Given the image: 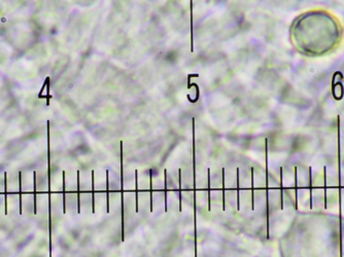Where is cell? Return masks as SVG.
I'll use <instances>...</instances> for the list:
<instances>
[{
    "label": "cell",
    "mask_w": 344,
    "mask_h": 257,
    "mask_svg": "<svg viewBox=\"0 0 344 257\" xmlns=\"http://www.w3.org/2000/svg\"><path fill=\"white\" fill-rule=\"evenodd\" d=\"M78 212H80V194H79V172H78Z\"/></svg>",
    "instance_id": "obj_7"
},
{
    "label": "cell",
    "mask_w": 344,
    "mask_h": 257,
    "mask_svg": "<svg viewBox=\"0 0 344 257\" xmlns=\"http://www.w3.org/2000/svg\"><path fill=\"white\" fill-rule=\"evenodd\" d=\"M137 179H138V177H137V171H136V172H135V180H136V190L138 189ZM136 212H138V194H137V191H136Z\"/></svg>",
    "instance_id": "obj_8"
},
{
    "label": "cell",
    "mask_w": 344,
    "mask_h": 257,
    "mask_svg": "<svg viewBox=\"0 0 344 257\" xmlns=\"http://www.w3.org/2000/svg\"><path fill=\"white\" fill-rule=\"evenodd\" d=\"M239 170H237V209L239 210Z\"/></svg>",
    "instance_id": "obj_6"
},
{
    "label": "cell",
    "mask_w": 344,
    "mask_h": 257,
    "mask_svg": "<svg viewBox=\"0 0 344 257\" xmlns=\"http://www.w3.org/2000/svg\"><path fill=\"white\" fill-rule=\"evenodd\" d=\"M34 177V192H33V198H34V214H36V173H33Z\"/></svg>",
    "instance_id": "obj_3"
},
{
    "label": "cell",
    "mask_w": 344,
    "mask_h": 257,
    "mask_svg": "<svg viewBox=\"0 0 344 257\" xmlns=\"http://www.w3.org/2000/svg\"><path fill=\"white\" fill-rule=\"evenodd\" d=\"M19 187H20V214H22V173H19Z\"/></svg>",
    "instance_id": "obj_4"
},
{
    "label": "cell",
    "mask_w": 344,
    "mask_h": 257,
    "mask_svg": "<svg viewBox=\"0 0 344 257\" xmlns=\"http://www.w3.org/2000/svg\"><path fill=\"white\" fill-rule=\"evenodd\" d=\"M106 207H107V212L109 211V195H108V172L106 171Z\"/></svg>",
    "instance_id": "obj_5"
},
{
    "label": "cell",
    "mask_w": 344,
    "mask_h": 257,
    "mask_svg": "<svg viewBox=\"0 0 344 257\" xmlns=\"http://www.w3.org/2000/svg\"><path fill=\"white\" fill-rule=\"evenodd\" d=\"M291 37L302 54L317 58L338 50L344 37V26L337 15L321 8L299 15L293 22Z\"/></svg>",
    "instance_id": "obj_1"
},
{
    "label": "cell",
    "mask_w": 344,
    "mask_h": 257,
    "mask_svg": "<svg viewBox=\"0 0 344 257\" xmlns=\"http://www.w3.org/2000/svg\"><path fill=\"white\" fill-rule=\"evenodd\" d=\"M4 201H5V214L7 215V173H4Z\"/></svg>",
    "instance_id": "obj_2"
}]
</instances>
